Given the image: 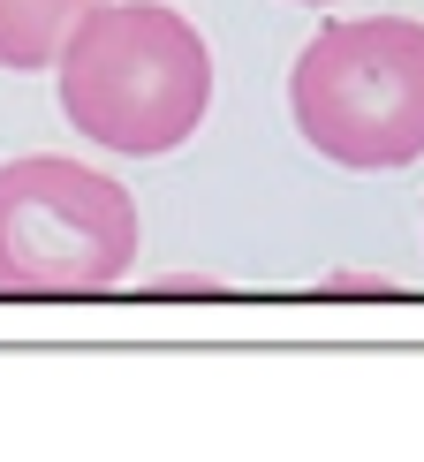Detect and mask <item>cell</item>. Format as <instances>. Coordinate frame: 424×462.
Wrapping results in <instances>:
<instances>
[{
  "instance_id": "cell-1",
  "label": "cell",
  "mask_w": 424,
  "mask_h": 462,
  "mask_svg": "<svg viewBox=\"0 0 424 462\" xmlns=\"http://www.w3.org/2000/svg\"><path fill=\"white\" fill-rule=\"evenodd\" d=\"M53 76L69 129L122 160H160L212 114V46L167 0H99L69 31Z\"/></svg>"
},
{
  "instance_id": "cell-2",
  "label": "cell",
  "mask_w": 424,
  "mask_h": 462,
  "mask_svg": "<svg viewBox=\"0 0 424 462\" xmlns=\"http://www.w3.org/2000/svg\"><path fill=\"white\" fill-rule=\"evenodd\" d=\"M288 114L334 167L387 175L424 160V23L334 15L288 69Z\"/></svg>"
},
{
  "instance_id": "cell-3",
  "label": "cell",
  "mask_w": 424,
  "mask_h": 462,
  "mask_svg": "<svg viewBox=\"0 0 424 462\" xmlns=\"http://www.w3.org/2000/svg\"><path fill=\"white\" fill-rule=\"evenodd\" d=\"M137 265L129 189L61 152L0 167V288L15 296H91Z\"/></svg>"
},
{
  "instance_id": "cell-4",
  "label": "cell",
  "mask_w": 424,
  "mask_h": 462,
  "mask_svg": "<svg viewBox=\"0 0 424 462\" xmlns=\"http://www.w3.org/2000/svg\"><path fill=\"white\" fill-rule=\"evenodd\" d=\"M99 0H0V69L31 76V69H53L69 46V31Z\"/></svg>"
},
{
  "instance_id": "cell-5",
  "label": "cell",
  "mask_w": 424,
  "mask_h": 462,
  "mask_svg": "<svg viewBox=\"0 0 424 462\" xmlns=\"http://www.w3.org/2000/svg\"><path fill=\"white\" fill-rule=\"evenodd\" d=\"M303 8H334V0H303Z\"/></svg>"
}]
</instances>
